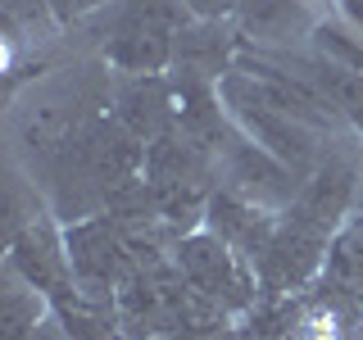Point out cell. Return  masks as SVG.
Masks as SVG:
<instances>
[{"mask_svg":"<svg viewBox=\"0 0 363 340\" xmlns=\"http://www.w3.org/2000/svg\"><path fill=\"white\" fill-rule=\"evenodd\" d=\"M218 96L227 113H232V123L241 128L255 145H264L268 154H277L286 168H295L300 177H309L318 168V159H323V145H318V132L304 128L300 118H291V113H281L277 105H268L264 91L255 86V77H241V73H227L218 82Z\"/></svg>","mask_w":363,"mask_h":340,"instance_id":"6da1fadb","label":"cell"},{"mask_svg":"<svg viewBox=\"0 0 363 340\" xmlns=\"http://www.w3.org/2000/svg\"><path fill=\"white\" fill-rule=\"evenodd\" d=\"M177 268L213 309H245L255 300V268L218 232H191L177 241Z\"/></svg>","mask_w":363,"mask_h":340,"instance_id":"7a4b0ae2","label":"cell"},{"mask_svg":"<svg viewBox=\"0 0 363 340\" xmlns=\"http://www.w3.org/2000/svg\"><path fill=\"white\" fill-rule=\"evenodd\" d=\"M354 200H359V164H354V154L332 150V154L318 159V168L300 181V196L291 200L286 218L332 236Z\"/></svg>","mask_w":363,"mask_h":340,"instance_id":"3957f363","label":"cell"},{"mask_svg":"<svg viewBox=\"0 0 363 340\" xmlns=\"http://www.w3.org/2000/svg\"><path fill=\"white\" fill-rule=\"evenodd\" d=\"M323 249H327L323 232L286 218L277 232H272V241L264 245V254L255 259V272H259V281H264V290H272V295L300 290L304 281L323 268Z\"/></svg>","mask_w":363,"mask_h":340,"instance_id":"277c9868","label":"cell"},{"mask_svg":"<svg viewBox=\"0 0 363 340\" xmlns=\"http://www.w3.org/2000/svg\"><path fill=\"white\" fill-rule=\"evenodd\" d=\"M173 41H177V28L155 14H145V9H132L123 5L118 23H113L109 32V64L123 68V73H159V68L173 64Z\"/></svg>","mask_w":363,"mask_h":340,"instance_id":"5b68a950","label":"cell"},{"mask_svg":"<svg viewBox=\"0 0 363 340\" xmlns=\"http://www.w3.org/2000/svg\"><path fill=\"white\" fill-rule=\"evenodd\" d=\"M113 118L123 123L132 136H141V141H159V136L173 132V91L168 82H159L155 73H132V82L118 86V96H113Z\"/></svg>","mask_w":363,"mask_h":340,"instance_id":"8992f818","label":"cell"},{"mask_svg":"<svg viewBox=\"0 0 363 340\" xmlns=\"http://www.w3.org/2000/svg\"><path fill=\"white\" fill-rule=\"evenodd\" d=\"M209 232H218L223 241L255 268V259L264 254V245L272 241L277 222L264 213V204L241 200V196H232V191H218V196L209 200Z\"/></svg>","mask_w":363,"mask_h":340,"instance_id":"52a82bcc","label":"cell"},{"mask_svg":"<svg viewBox=\"0 0 363 340\" xmlns=\"http://www.w3.org/2000/svg\"><path fill=\"white\" fill-rule=\"evenodd\" d=\"M236 18H241V32L250 41H291L313 28L300 0H241Z\"/></svg>","mask_w":363,"mask_h":340,"instance_id":"ba28073f","label":"cell"},{"mask_svg":"<svg viewBox=\"0 0 363 340\" xmlns=\"http://www.w3.org/2000/svg\"><path fill=\"white\" fill-rule=\"evenodd\" d=\"M227 32L218 28V18H200V28H182L177 41H173V64L191 82L200 77H218L223 73V60H227Z\"/></svg>","mask_w":363,"mask_h":340,"instance_id":"9c48e42d","label":"cell"},{"mask_svg":"<svg viewBox=\"0 0 363 340\" xmlns=\"http://www.w3.org/2000/svg\"><path fill=\"white\" fill-rule=\"evenodd\" d=\"M327 290L350 295V300L363 295V218L345 227L327 249Z\"/></svg>","mask_w":363,"mask_h":340,"instance_id":"30bf717a","label":"cell"},{"mask_svg":"<svg viewBox=\"0 0 363 340\" xmlns=\"http://www.w3.org/2000/svg\"><path fill=\"white\" fill-rule=\"evenodd\" d=\"M41 327V290L23 277L18 268H9L5 281V340H32Z\"/></svg>","mask_w":363,"mask_h":340,"instance_id":"8fae6325","label":"cell"},{"mask_svg":"<svg viewBox=\"0 0 363 340\" xmlns=\"http://www.w3.org/2000/svg\"><path fill=\"white\" fill-rule=\"evenodd\" d=\"M313 45H318V55H323L327 64H340V68H354V73H363V41H354L345 28H336V23L313 28Z\"/></svg>","mask_w":363,"mask_h":340,"instance_id":"7c38bea8","label":"cell"},{"mask_svg":"<svg viewBox=\"0 0 363 340\" xmlns=\"http://www.w3.org/2000/svg\"><path fill=\"white\" fill-rule=\"evenodd\" d=\"M164 340H236V336L223 322H191V327H182V332L164 336Z\"/></svg>","mask_w":363,"mask_h":340,"instance_id":"4fadbf2b","label":"cell"},{"mask_svg":"<svg viewBox=\"0 0 363 340\" xmlns=\"http://www.w3.org/2000/svg\"><path fill=\"white\" fill-rule=\"evenodd\" d=\"M45 5H50V14L60 18V23H73V18L91 14V9H100L105 0H45Z\"/></svg>","mask_w":363,"mask_h":340,"instance_id":"5bb4252c","label":"cell"},{"mask_svg":"<svg viewBox=\"0 0 363 340\" xmlns=\"http://www.w3.org/2000/svg\"><path fill=\"white\" fill-rule=\"evenodd\" d=\"M182 5H186L196 18H223V14H232L241 0H182Z\"/></svg>","mask_w":363,"mask_h":340,"instance_id":"9a60e30c","label":"cell"},{"mask_svg":"<svg viewBox=\"0 0 363 340\" xmlns=\"http://www.w3.org/2000/svg\"><path fill=\"white\" fill-rule=\"evenodd\" d=\"M32 340H68V332H64V322H41Z\"/></svg>","mask_w":363,"mask_h":340,"instance_id":"2e32d148","label":"cell"},{"mask_svg":"<svg viewBox=\"0 0 363 340\" xmlns=\"http://www.w3.org/2000/svg\"><path fill=\"white\" fill-rule=\"evenodd\" d=\"M359 218H363V186H359Z\"/></svg>","mask_w":363,"mask_h":340,"instance_id":"e0dca14e","label":"cell"}]
</instances>
